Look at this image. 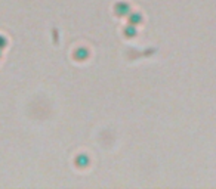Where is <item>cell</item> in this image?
Segmentation results:
<instances>
[{"label": "cell", "mask_w": 216, "mask_h": 189, "mask_svg": "<svg viewBox=\"0 0 216 189\" xmlns=\"http://www.w3.org/2000/svg\"><path fill=\"white\" fill-rule=\"evenodd\" d=\"M125 34H126L127 37H133V36L136 34V31H135V28H132V25H130V27H129V28L125 31Z\"/></svg>", "instance_id": "4"}, {"label": "cell", "mask_w": 216, "mask_h": 189, "mask_svg": "<svg viewBox=\"0 0 216 189\" xmlns=\"http://www.w3.org/2000/svg\"><path fill=\"white\" fill-rule=\"evenodd\" d=\"M129 21H130V25H136V24L141 21V15H139V14L132 12V16L129 18Z\"/></svg>", "instance_id": "3"}, {"label": "cell", "mask_w": 216, "mask_h": 189, "mask_svg": "<svg viewBox=\"0 0 216 189\" xmlns=\"http://www.w3.org/2000/svg\"><path fill=\"white\" fill-rule=\"evenodd\" d=\"M116 12H117V15L125 16V15H127V14L130 12V9H129V6H127L126 3H117V6H116Z\"/></svg>", "instance_id": "1"}, {"label": "cell", "mask_w": 216, "mask_h": 189, "mask_svg": "<svg viewBox=\"0 0 216 189\" xmlns=\"http://www.w3.org/2000/svg\"><path fill=\"white\" fill-rule=\"evenodd\" d=\"M76 163H77V165H78V167H86V165H87V163H89V158H87L86 155H80V157L77 158V161H76Z\"/></svg>", "instance_id": "2"}]
</instances>
